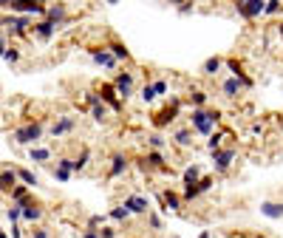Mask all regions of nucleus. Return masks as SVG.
<instances>
[{"mask_svg": "<svg viewBox=\"0 0 283 238\" xmlns=\"http://www.w3.org/2000/svg\"><path fill=\"white\" fill-rule=\"evenodd\" d=\"M221 111L218 108H196V111H190V131L193 134H199V136H210V134H216L218 131V125H221Z\"/></svg>", "mask_w": 283, "mask_h": 238, "instance_id": "f257e3e1", "label": "nucleus"}, {"mask_svg": "<svg viewBox=\"0 0 283 238\" xmlns=\"http://www.w3.org/2000/svg\"><path fill=\"white\" fill-rule=\"evenodd\" d=\"M46 136V119H29V122H23L20 128L12 131V142L20 145V148H34L40 139Z\"/></svg>", "mask_w": 283, "mask_h": 238, "instance_id": "f03ea898", "label": "nucleus"}, {"mask_svg": "<svg viewBox=\"0 0 283 238\" xmlns=\"http://www.w3.org/2000/svg\"><path fill=\"white\" fill-rule=\"evenodd\" d=\"M182 108H184V100H182V97H170V100L162 105V108H156V111H153V117H150L153 131H165V128H170L176 119L182 117Z\"/></svg>", "mask_w": 283, "mask_h": 238, "instance_id": "7ed1b4c3", "label": "nucleus"}, {"mask_svg": "<svg viewBox=\"0 0 283 238\" xmlns=\"http://www.w3.org/2000/svg\"><path fill=\"white\" fill-rule=\"evenodd\" d=\"M43 216H46V207H43V202L40 199H34V193L26 199V202L20 204V221H26V224H40L43 221Z\"/></svg>", "mask_w": 283, "mask_h": 238, "instance_id": "20e7f679", "label": "nucleus"}, {"mask_svg": "<svg viewBox=\"0 0 283 238\" xmlns=\"http://www.w3.org/2000/svg\"><path fill=\"white\" fill-rule=\"evenodd\" d=\"M111 85L117 88L119 100L128 102L136 94V74H133V71H117V77H114V83H111Z\"/></svg>", "mask_w": 283, "mask_h": 238, "instance_id": "39448f33", "label": "nucleus"}, {"mask_svg": "<svg viewBox=\"0 0 283 238\" xmlns=\"http://www.w3.org/2000/svg\"><path fill=\"white\" fill-rule=\"evenodd\" d=\"M235 159H238V151H235L233 145H227V148H221V151L213 153V168H216L218 176H227L230 168L235 165Z\"/></svg>", "mask_w": 283, "mask_h": 238, "instance_id": "423d86ee", "label": "nucleus"}, {"mask_svg": "<svg viewBox=\"0 0 283 238\" xmlns=\"http://www.w3.org/2000/svg\"><path fill=\"white\" fill-rule=\"evenodd\" d=\"M136 165L145 170V173H150V170L167 173V170H170V165H167V159H165V153H162V151H148L145 156H139V159H136Z\"/></svg>", "mask_w": 283, "mask_h": 238, "instance_id": "0eeeda50", "label": "nucleus"}, {"mask_svg": "<svg viewBox=\"0 0 283 238\" xmlns=\"http://www.w3.org/2000/svg\"><path fill=\"white\" fill-rule=\"evenodd\" d=\"M77 131V119L71 117V114H63V117H57L54 122H51L49 128H46V134L54 136V139H63V136L74 134Z\"/></svg>", "mask_w": 283, "mask_h": 238, "instance_id": "6e6552de", "label": "nucleus"}, {"mask_svg": "<svg viewBox=\"0 0 283 238\" xmlns=\"http://www.w3.org/2000/svg\"><path fill=\"white\" fill-rule=\"evenodd\" d=\"M97 97H100L102 100V105H105V108H108V111H122V108H125V102L119 100V94H117V88H114V85L111 83H102L100 88H97Z\"/></svg>", "mask_w": 283, "mask_h": 238, "instance_id": "1a4fd4ad", "label": "nucleus"}, {"mask_svg": "<svg viewBox=\"0 0 283 238\" xmlns=\"http://www.w3.org/2000/svg\"><path fill=\"white\" fill-rule=\"evenodd\" d=\"M264 6H266V0H238L235 3V12L244 17V20H255V17L264 15Z\"/></svg>", "mask_w": 283, "mask_h": 238, "instance_id": "9d476101", "label": "nucleus"}, {"mask_svg": "<svg viewBox=\"0 0 283 238\" xmlns=\"http://www.w3.org/2000/svg\"><path fill=\"white\" fill-rule=\"evenodd\" d=\"M122 207H125L131 216H148L150 213V202L145 196H139V193H128L125 202H122Z\"/></svg>", "mask_w": 283, "mask_h": 238, "instance_id": "9b49d317", "label": "nucleus"}, {"mask_svg": "<svg viewBox=\"0 0 283 238\" xmlns=\"http://www.w3.org/2000/svg\"><path fill=\"white\" fill-rule=\"evenodd\" d=\"M224 66L230 68L233 80H238V83H241V88H252V85H255V80H252L250 74L244 71V63H241V60H235V57H224Z\"/></svg>", "mask_w": 283, "mask_h": 238, "instance_id": "f8f14e48", "label": "nucleus"}, {"mask_svg": "<svg viewBox=\"0 0 283 238\" xmlns=\"http://www.w3.org/2000/svg\"><path fill=\"white\" fill-rule=\"evenodd\" d=\"M131 170V156L128 153H114L108 162V179H122Z\"/></svg>", "mask_w": 283, "mask_h": 238, "instance_id": "ddd939ff", "label": "nucleus"}, {"mask_svg": "<svg viewBox=\"0 0 283 238\" xmlns=\"http://www.w3.org/2000/svg\"><path fill=\"white\" fill-rule=\"evenodd\" d=\"M156 202L162 210H182L184 202H182V193L179 190H173V187H165L162 193H156Z\"/></svg>", "mask_w": 283, "mask_h": 238, "instance_id": "4468645a", "label": "nucleus"}, {"mask_svg": "<svg viewBox=\"0 0 283 238\" xmlns=\"http://www.w3.org/2000/svg\"><path fill=\"white\" fill-rule=\"evenodd\" d=\"M51 176H54L60 185H66L68 179L74 176V162H71V156H60V159H57V165L51 168Z\"/></svg>", "mask_w": 283, "mask_h": 238, "instance_id": "2eb2a0df", "label": "nucleus"}, {"mask_svg": "<svg viewBox=\"0 0 283 238\" xmlns=\"http://www.w3.org/2000/svg\"><path fill=\"white\" fill-rule=\"evenodd\" d=\"M105 49L111 51V57H114L117 63H131V60H133V57H131V51H128V46L119 40L117 34H111V40H108V46H105Z\"/></svg>", "mask_w": 283, "mask_h": 238, "instance_id": "dca6fc26", "label": "nucleus"}, {"mask_svg": "<svg viewBox=\"0 0 283 238\" xmlns=\"http://www.w3.org/2000/svg\"><path fill=\"white\" fill-rule=\"evenodd\" d=\"M43 20H49V23H54V26L60 29V26L68 20V6H66V3H49V6H46V17H43Z\"/></svg>", "mask_w": 283, "mask_h": 238, "instance_id": "f3484780", "label": "nucleus"}, {"mask_svg": "<svg viewBox=\"0 0 283 238\" xmlns=\"http://www.w3.org/2000/svg\"><path fill=\"white\" fill-rule=\"evenodd\" d=\"M88 54H91V60H94V66L100 68H117L119 63L111 57V51L105 49V46H94V49H88Z\"/></svg>", "mask_w": 283, "mask_h": 238, "instance_id": "a211bd4d", "label": "nucleus"}, {"mask_svg": "<svg viewBox=\"0 0 283 238\" xmlns=\"http://www.w3.org/2000/svg\"><path fill=\"white\" fill-rule=\"evenodd\" d=\"M54 34H57V26L49 23V20H34V23H32V37H37V40L49 43Z\"/></svg>", "mask_w": 283, "mask_h": 238, "instance_id": "6ab92c4d", "label": "nucleus"}, {"mask_svg": "<svg viewBox=\"0 0 283 238\" xmlns=\"http://www.w3.org/2000/svg\"><path fill=\"white\" fill-rule=\"evenodd\" d=\"M258 210H261V216H264V219H272V221H281L283 219V202H275V199H264Z\"/></svg>", "mask_w": 283, "mask_h": 238, "instance_id": "aec40b11", "label": "nucleus"}, {"mask_svg": "<svg viewBox=\"0 0 283 238\" xmlns=\"http://www.w3.org/2000/svg\"><path fill=\"white\" fill-rule=\"evenodd\" d=\"M184 102L196 111V108H207V102H210V94L204 91V88H190L187 91V97H184Z\"/></svg>", "mask_w": 283, "mask_h": 238, "instance_id": "412c9836", "label": "nucleus"}, {"mask_svg": "<svg viewBox=\"0 0 283 238\" xmlns=\"http://www.w3.org/2000/svg\"><path fill=\"white\" fill-rule=\"evenodd\" d=\"M170 142H173L176 148L187 151V148H193V131H190V128H176V131L170 134Z\"/></svg>", "mask_w": 283, "mask_h": 238, "instance_id": "4be33fe9", "label": "nucleus"}, {"mask_svg": "<svg viewBox=\"0 0 283 238\" xmlns=\"http://www.w3.org/2000/svg\"><path fill=\"white\" fill-rule=\"evenodd\" d=\"M221 68H224V57L213 54V57H207V60L201 63V74H204V77H216Z\"/></svg>", "mask_w": 283, "mask_h": 238, "instance_id": "5701e85b", "label": "nucleus"}, {"mask_svg": "<svg viewBox=\"0 0 283 238\" xmlns=\"http://www.w3.org/2000/svg\"><path fill=\"white\" fill-rule=\"evenodd\" d=\"M12 168H15V176H17V182H20V185H26V187H29V190L40 185V179H37V176H34V173H32V170H29V168H20V165H12Z\"/></svg>", "mask_w": 283, "mask_h": 238, "instance_id": "b1692460", "label": "nucleus"}, {"mask_svg": "<svg viewBox=\"0 0 283 238\" xmlns=\"http://www.w3.org/2000/svg\"><path fill=\"white\" fill-rule=\"evenodd\" d=\"M17 185L15 168H3L0 170V196H9V190Z\"/></svg>", "mask_w": 283, "mask_h": 238, "instance_id": "393cba45", "label": "nucleus"}, {"mask_svg": "<svg viewBox=\"0 0 283 238\" xmlns=\"http://www.w3.org/2000/svg\"><path fill=\"white\" fill-rule=\"evenodd\" d=\"M241 91H244V88H241V83H238V80H233V77H227V80L221 83V94H224L227 100H238V97H241Z\"/></svg>", "mask_w": 283, "mask_h": 238, "instance_id": "a878e982", "label": "nucleus"}, {"mask_svg": "<svg viewBox=\"0 0 283 238\" xmlns=\"http://www.w3.org/2000/svg\"><path fill=\"white\" fill-rule=\"evenodd\" d=\"M29 159H32L34 165H49L51 162V148H40V145H34V148H29Z\"/></svg>", "mask_w": 283, "mask_h": 238, "instance_id": "bb28decb", "label": "nucleus"}, {"mask_svg": "<svg viewBox=\"0 0 283 238\" xmlns=\"http://www.w3.org/2000/svg\"><path fill=\"white\" fill-rule=\"evenodd\" d=\"M29 196H32V190H29L26 185H20V182H17V185L9 190V204H23Z\"/></svg>", "mask_w": 283, "mask_h": 238, "instance_id": "cd10ccee", "label": "nucleus"}, {"mask_svg": "<svg viewBox=\"0 0 283 238\" xmlns=\"http://www.w3.org/2000/svg\"><path fill=\"white\" fill-rule=\"evenodd\" d=\"M71 162H74V173H83V170L88 168V162H91V148H88V145H83V148H80V153H77Z\"/></svg>", "mask_w": 283, "mask_h": 238, "instance_id": "c85d7f7f", "label": "nucleus"}, {"mask_svg": "<svg viewBox=\"0 0 283 238\" xmlns=\"http://www.w3.org/2000/svg\"><path fill=\"white\" fill-rule=\"evenodd\" d=\"M230 131H216V134H210L207 136V148H210V153H216V151H221L224 148V139H230Z\"/></svg>", "mask_w": 283, "mask_h": 238, "instance_id": "c756f323", "label": "nucleus"}, {"mask_svg": "<svg viewBox=\"0 0 283 238\" xmlns=\"http://www.w3.org/2000/svg\"><path fill=\"white\" fill-rule=\"evenodd\" d=\"M167 142H170V139H167L162 131H153V134L148 136V151H162V153H165Z\"/></svg>", "mask_w": 283, "mask_h": 238, "instance_id": "7c9ffc66", "label": "nucleus"}, {"mask_svg": "<svg viewBox=\"0 0 283 238\" xmlns=\"http://www.w3.org/2000/svg\"><path fill=\"white\" fill-rule=\"evenodd\" d=\"M201 176H204V173H201V168H199V165H187V168H184V173H182V185H184V187L196 185V182H199Z\"/></svg>", "mask_w": 283, "mask_h": 238, "instance_id": "2f4dec72", "label": "nucleus"}, {"mask_svg": "<svg viewBox=\"0 0 283 238\" xmlns=\"http://www.w3.org/2000/svg\"><path fill=\"white\" fill-rule=\"evenodd\" d=\"M88 114H91V119H94V122H100V125H105V122H108V114H111V111H108V108H105V105H94V108H88Z\"/></svg>", "mask_w": 283, "mask_h": 238, "instance_id": "473e14b6", "label": "nucleus"}, {"mask_svg": "<svg viewBox=\"0 0 283 238\" xmlns=\"http://www.w3.org/2000/svg\"><path fill=\"white\" fill-rule=\"evenodd\" d=\"M216 187V176H201L199 182H196V190H199V196H204V193H210Z\"/></svg>", "mask_w": 283, "mask_h": 238, "instance_id": "72a5a7b5", "label": "nucleus"}, {"mask_svg": "<svg viewBox=\"0 0 283 238\" xmlns=\"http://www.w3.org/2000/svg\"><path fill=\"white\" fill-rule=\"evenodd\" d=\"M283 12V3L281 0H266V6H264V17H275Z\"/></svg>", "mask_w": 283, "mask_h": 238, "instance_id": "f704fd0d", "label": "nucleus"}, {"mask_svg": "<svg viewBox=\"0 0 283 238\" xmlns=\"http://www.w3.org/2000/svg\"><path fill=\"white\" fill-rule=\"evenodd\" d=\"M20 57H23V54H20V49H17V46H9V49H6V54H3V60H6L9 66H17V63H20Z\"/></svg>", "mask_w": 283, "mask_h": 238, "instance_id": "c9c22d12", "label": "nucleus"}, {"mask_svg": "<svg viewBox=\"0 0 283 238\" xmlns=\"http://www.w3.org/2000/svg\"><path fill=\"white\" fill-rule=\"evenodd\" d=\"M108 219H114V221H131V213H128V210L119 204V207H114V210L108 213Z\"/></svg>", "mask_w": 283, "mask_h": 238, "instance_id": "e433bc0d", "label": "nucleus"}, {"mask_svg": "<svg viewBox=\"0 0 283 238\" xmlns=\"http://www.w3.org/2000/svg\"><path fill=\"white\" fill-rule=\"evenodd\" d=\"M29 238H51V233L46 224H34L32 230H29Z\"/></svg>", "mask_w": 283, "mask_h": 238, "instance_id": "4c0bfd02", "label": "nucleus"}, {"mask_svg": "<svg viewBox=\"0 0 283 238\" xmlns=\"http://www.w3.org/2000/svg\"><path fill=\"white\" fill-rule=\"evenodd\" d=\"M105 221H108V216H100V213H94V216H88V224H85V227H91V230H100V227H105Z\"/></svg>", "mask_w": 283, "mask_h": 238, "instance_id": "58836bf2", "label": "nucleus"}, {"mask_svg": "<svg viewBox=\"0 0 283 238\" xmlns=\"http://www.w3.org/2000/svg\"><path fill=\"white\" fill-rule=\"evenodd\" d=\"M153 94L156 97H167V91H170V85H167V80H153Z\"/></svg>", "mask_w": 283, "mask_h": 238, "instance_id": "ea45409f", "label": "nucleus"}, {"mask_svg": "<svg viewBox=\"0 0 283 238\" xmlns=\"http://www.w3.org/2000/svg\"><path fill=\"white\" fill-rule=\"evenodd\" d=\"M139 97H142V102H148V105H150V102L156 100V94H153V85L145 83L142 88H139Z\"/></svg>", "mask_w": 283, "mask_h": 238, "instance_id": "a19ab883", "label": "nucleus"}, {"mask_svg": "<svg viewBox=\"0 0 283 238\" xmlns=\"http://www.w3.org/2000/svg\"><path fill=\"white\" fill-rule=\"evenodd\" d=\"M148 227L153 230V233H159V230L165 227V224H162V219H159V213H153V210L148 213Z\"/></svg>", "mask_w": 283, "mask_h": 238, "instance_id": "79ce46f5", "label": "nucleus"}, {"mask_svg": "<svg viewBox=\"0 0 283 238\" xmlns=\"http://www.w3.org/2000/svg\"><path fill=\"white\" fill-rule=\"evenodd\" d=\"M6 219L12 221V224H20V204H9L6 207Z\"/></svg>", "mask_w": 283, "mask_h": 238, "instance_id": "37998d69", "label": "nucleus"}, {"mask_svg": "<svg viewBox=\"0 0 283 238\" xmlns=\"http://www.w3.org/2000/svg\"><path fill=\"white\" fill-rule=\"evenodd\" d=\"M176 12H179V15H190V12H193V3H190V0H176Z\"/></svg>", "mask_w": 283, "mask_h": 238, "instance_id": "c03bdc74", "label": "nucleus"}, {"mask_svg": "<svg viewBox=\"0 0 283 238\" xmlns=\"http://www.w3.org/2000/svg\"><path fill=\"white\" fill-rule=\"evenodd\" d=\"M119 230L117 227H111V224H105V227H100V238H117Z\"/></svg>", "mask_w": 283, "mask_h": 238, "instance_id": "a18cd8bd", "label": "nucleus"}, {"mask_svg": "<svg viewBox=\"0 0 283 238\" xmlns=\"http://www.w3.org/2000/svg\"><path fill=\"white\" fill-rule=\"evenodd\" d=\"M100 97H97V91H85V105H88V108H94V105H100Z\"/></svg>", "mask_w": 283, "mask_h": 238, "instance_id": "49530a36", "label": "nucleus"}, {"mask_svg": "<svg viewBox=\"0 0 283 238\" xmlns=\"http://www.w3.org/2000/svg\"><path fill=\"white\" fill-rule=\"evenodd\" d=\"M9 238H23V227H20V224H12V230H9Z\"/></svg>", "mask_w": 283, "mask_h": 238, "instance_id": "de8ad7c7", "label": "nucleus"}, {"mask_svg": "<svg viewBox=\"0 0 283 238\" xmlns=\"http://www.w3.org/2000/svg\"><path fill=\"white\" fill-rule=\"evenodd\" d=\"M80 238H100V230H91V227H85Z\"/></svg>", "mask_w": 283, "mask_h": 238, "instance_id": "09e8293b", "label": "nucleus"}, {"mask_svg": "<svg viewBox=\"0 0 283 238\" xmlns=\"http://www.w3.org/2000/svg\"><path fill=\"white\" fill-rule=\"evenodd\" d=\"M199 238H213V233H210V230H204V233H201Z\"/></svg>", "mask_w": 283, "mask_h": 238, "instance_id": "8fccbe9b", "label": "nucleus"}, {"mask_svg": "<svg viewBox=\"0 0 283 238\" xmlns=\"http://www.w3.org/2000/svg\"><path fill=\"white\" fill-rule=\"evenodd\" d=\"M278 34H281V37H283V23H278Z\"/></svg>", "mask_w": 283, "mask_h": 238, "instance_id": "3c124183", "label": "nucleus"}, {"mask_svg": "<svg viewBox=\"0 0 283 238\" xmlns=\"http://www.w3.org/2000/svg\"><path fill=\"white\" fill-rule=\"evenodd\" d=\"M252 238H266V236H264V233H255V236H252Z\"/></svg>", "mask_w": 283, "mask_h": 238, "instance_id": "603ef678", "label": "nucleus"}, {"mask_svg": "<svg viewBox=\"0 0 283 238\" xmlns=\"http://www.w3.org/2000/svg\"><path fill=\"white\" fill-rule=\"evenodd\" d=\"M0 238H9V233H3V230H0Z\"/></svg>", "mask_w": 283, "mask_h": 238, "instance_id": "864d4df0", "label": "nucleus"}, {"mask_svg": "<svg viewBox=\"0 0 283 238\" xmlns=\"http://www.w3.org/2000/svg\"><path fill=\"white\" fill-rule=\"evenodd\" d=\"M173 238H179V236H173Z\"/></svg>", "mask_w": 283, "mask_h": 238, "instance_id": "5fc2aeb1", "label": "nucleus"}]
</instances>
